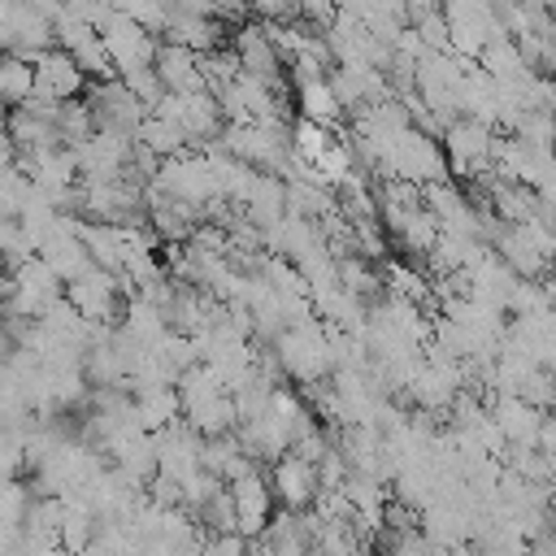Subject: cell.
Here are the masks:
<instances>
[{
    "instance_id": "1",
    "label": "cell",
    "mask_w": 556,
    "mask_h": 556,
    "mask_svg": "<svg viewBox=\"0 0 556 556\" xmlns=\"http://www.w3.org/2000/svg\"><path fill=\"white\" fill-rule=\"evenodd\" d=\"M495 135L491 126L473 122V117H456L447 130H443V152H447V165L456 174H482L495 165Z\"/></svg>"
},
{
    "instance_id": "2",
    "label": "cell",
    "mask_w": 556,
    "mask_h": 556,
    "mask_svg": "<svg viewBox=\"0 0 556 556\" xmlns=\"http://www.w3.org/2000/svg\"><path fill=\"white\" fill-rule=\"evenodd\" d=\"M122 278H113V274H104V269H91L87 278H78V282H70L65 287V300H70V308L87 321V326H104V321H113L117 317V308H122Z\"/></svg>"
},
{
    "instance_id": "3",
    "label": "cell",
    "mask_w": 556,
    "mask_h": 556,
    "mask_svg": "<svg viewBox=\"0 0 556 556\" xmlns=\"http://www.w3.org/2000/svg\"><path fill=\"white\" fill-rule=\"evenodd\" d=\"M35 96L30 100H48V104H70L83 91V70L74 65V56L65 48H48L35 61Z\"/></svg>"
},
{
    "instance_id": "4",
    "label": "cell",
    "mask_w": 556,
    "mask_h": 556,
    "mask_svg": "<svg viewBox=\"0 0 556 556\" xmlns=\"http://www.w3.org/2000/svg\"><path fill=\"white\" fill-rule=\"evenodd\" d=\"M321 495V482H317V465L300 460L295 452H287L278 465H274V500L287 508V513H300L308 504H317Z\"/></svg>"
},
{
    "instance_id": "5",
    "label": "cell",
    "mask_w": 556,
    "mask_h": 556,
    "mask_svg": "<svg viewBox=\"0 0 556 556\" xmlns=\"http://www.w3.org/2000/svg\"><path fill=\"white\" fill-rule=\"evenodd\" d=\"M156 78H161V87L169 91V96H191V91H208V83H204V70H200V56L195 52H187V48H178V43H161L156 48Z\"/></svg>"
},
{
    "instance_id": "6",
    "label": "cell",
    "mask_w": 556,
    "mask_h": 556,
    "mask_svg": "<svg viewBox=\"0 0 556 556\" xmlns=\"http://www.w3.org/2000/svg\"><path fill=\"white\" fill-rule=\"evenodd\" d=\"M295 96H300V117L313 122V126H334L343 117V109H339V100H334V91H330L326 78L321 83H308V87H295Z\"/></svg>"
},
{
    "instance_id": "7",
    "label": "cell",
    "mask_w": 556,
    "mask_h": 556,
    "mask_svg": "<svg viewBox=\"0 0 556 556\" xmlns=\"http://www.w3.org/2000/svg\"><path fill=\"white\" fill-rule=\"evenodd\" d=\"M387 556H439V547L426 534H417V530H400Z\"/></svg>"
}]
</instances>
